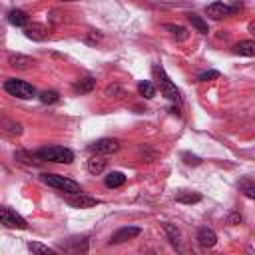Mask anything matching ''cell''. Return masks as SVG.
<instances>
[{
    "label": "cell",
    "mask_w": 255,
    "mask_h": 255,
    "mask_svg": "<svg viewBox=\"0 0 255 255\" xmlns=\"http://www.w3.org/2000/svg\"><path fill=\"white\" fill-rule=\"evenodd\" d=\"M42 184L58 190V191H64V193H80L82 188L78 182L70 180V178H64V176H58V174H42L40 176Z\"/></svg>",
    "instance_id": "cell-1"
},
{
    "label": "cell",
    "mask_w": 255,
    "mask_h": 255,
    "mask_svg": "<svg viewBox=\"0 0 255 255\" xmlns=\"http://www.w3.org/2000/svg\"><path fill=\"white\" fill-rule=\"evenodd\" d=\"M152 72H154V76H156V80H158L160 92H162L168 100H172V102H180V90H178V88H176V84L170 80V76L166 74V70H164L160 64H156Z\"/></svg>",
    "instance_id": "cell-2"
},
{
    "label": "cell",
    "mask_w": 255,
    "mask_h": 255,
    "mask_svg": "<svg viewBox=\"0 0 255 255\" xmlns=\"http://www.w3.org/2000/svg\"><path fill=\"white\" fill-rule=\"evenodd\" d=\"M38 158L44 162H52V164H72L74 162V152L62 146H52V148H44L38 152Z\"/></svg>",
    "instance_id": "cell-3"
},
{
    "label": "cell",
    "mask_w": 255,
    "mask_h": 255,
    "mask_svg": "<svg viewBox=\"0 0 255 255\" xmlns=\"http://www.w3.org/2000/svg\"><path fill=\"white\" fill-rule=\"evenodd\" d=\"M4 90L14 96V98H20V100H32L36 96V90L32 84L24 82V80H16V78H10L4 82Z\"/></svg>",
    "instance_id": "cell-4"
},
{
    "label": "cell",
    "mask_w": 255,
    "mask_h": 255,
    "mask_svg": "<svg viewBox=\"0 0 255 255\" xmlns=\"http://www.w3.org/2000/svg\"><path fill=\"white\" fill-rule=\"evenodd\" d=\"M241 2H233L231 6L229 4H223V2H213L205 8V14L211 18V20H221V18H227L231 14H235L237 10H241Z\"/></svg>",
    "instance_id": "cell-5"
},
{
    "label": "cell",
    "mask_w": 255,
    "mask_h": 255,
    "mask_svg": "<svg viewBox=\"0 0 255 255\" xmlns=\"http://www.w3.org/2000/svg\"><path fill=\"white\" fill-rule=\"evenodd\" d=\"M0 223L10 229H28V221L10 207H0Z\"/></svg>",
    "instance_id": "cell-6"
},
{
    "label": "cell",
    "mask_w": 255,
    "mask_h": 255,
    "mask_svg": "<svg viewBox=\"0 0 255 255\" xmlns=\"http://www.w3.org/2000/svg\"><path fill=\"white\" fill-rule=\"evenodd\" d=\"M66 201H68V205H72L76 209H88V207H96L98 203H102L98 197L84 195L82 191L80 193H66Z\"/></svg>",
    "instance_id": "cell-7"
},
{
    "label": "cell",
    "mask_w": 255,
    "mask_h": 255,
    "mask_svg": "<svg viewBox=\"0 0 255 255\" xmlns=\"http://www.w3.org/2000/svg\"><path fill=\"white\" fill-rule=\"evenodd\" d=\"M118 150H120V142L114 140V138H102V140H98V142H94L90 146V152L98 154V156H102V154H116Z\"/></svg>",
    "instance_id": "cell-8"
},
{
    "label": "cell",
    "mask_w": 255,
    "mask_h": 255,
    "mask_svg": "<svg viewBox=\"0 0 255 255\" xmlns=\"http://www.w3.org/2000/svg\"><path fill=\"white\" fill-rule=\"evenodd\" d=\"M195 239H197V243L201 247H213L217 243V233L211 227H199Z\"/></svg>",
    "instance_id": "cell-9"
},
{
    "label": "cell",
    "mask_w": 255,
    "mask_h": 255,
    "mask_svg": "<svg viewBox=\"0 0 255 255\" xmlns=\"http://www.w3.org/2000/svg\"><path fill=\"white\" fill-rule=\"evenodd\" d=\"M140 233H142L140 227H122V229H118V231L112 235V241H110V243H124V241H130V239L138 237Z\"/></svg>",
    "instance_id": "cell-10"
},
{
    "label": "cell",
    "mask_w": 255,
    "mask_h": 255,
    "mask_svg": "<svg viewBox=\"0 0 255 255\" xmlns=\"http://www.w3.org/2000/svg\"><path fill=\"white\" fill-rule=\"evenodd\" d=\"M8 22H10L12 26H16V28H26L28 22H30V16H28L24 10L14 8V10L8 12Z\"/></svg>",
    "instance_id": "cell-11"
},
{
    "label": "cell",
    "mask_w": 255,
    "mask_h": 255,
    "mask_svg": "<svg viewBox=\"0 0 255 255\" xmlns=\"http://www.w3.org/2000/svg\"><path fill=\"white\" fill-rule=\"evenodd\" d=\"M8 64H10L12 68H16V70H30V68L34 66V58L24 56V54H12V56L8 58Z\"/></svg>",
    "instance_id": "cell-12"
},
{
    "label": "cell",
    "mask_w": 255,
    "mask_h": 255,
    "mask_svg": "<svg viewBox=\"0 0 255 255\" xmlns=\"http://www.w3.org/2000/svg\"><path fill=\"white\" fill-rule=\"evenodd\" d=\"M24 34H26V38H30V40L42 42V40H46L48 30H46L42 24H32V26H26V28H24Z\"/></svg>",
    "instance_id": "cell-13"
},
{
    "label": "cell",
    "mask_w": 255,
    "mask_h": 255,
    "mask_svg": "<svg viewBox=\"0 0 255 255\" xmlns=\"http://www.w3.org/2000/svg\"><path fill=\"white\" fill-rule=\"evenodd\" d=\"M233 54H237V56H247V58L255 56V42H253V40H243V42L235 44V46H233Z\"/></svg>",
    "instance_id": "cell-14"
},
{
    "label": "cell",
    "mask_w": 255,
    "mask_h": 255,
    "mask_svg": "<svg viewBox=\"0 0 255 255\" xmlns=\"http://www.w3.org/2000/svg\"><path fill=\"white\" fill-rule=\"evenodd\" d=\"M106 166H108V162H106L104 158H100L98 154H96V156H92V158L88 160V172H90L92 176H100V174H104Z\"/></svg>",
    "instance_id": "cell-15"
},
{
    "label": "cell",
    "mask_w": 255,
    "mask_h": 255,
    "mask_svg": "<svg viewBox=\"0 0 255 255\" xmlns=\"http://www.w3.org/2000/svg\"><path fill=\"white\" fill-rule=\"evenodd\" d=\"M104 184H106V188H110V190H114V188H122V186L126 184V176H124L122 172H112V174H108V176H106Z\"/></svg>",
    "instance_id": "cell-16"
},
{
    "label": "cell",
    "mask_w": 255,
    "mask_h": 255,
    "mask_svg": "<svg viewBox=\"0 0 255 255\" xmlns=\"http://www.w3.org/2000/svg\"><path fill=\"white\" fill-rule=\"evenodd\" d=\"M176 201H178V203L191 205V203H199V201H201V195H199V193H191V191H182V193L176 195Z\"/></svg>",
    "instance_id": "cell-17"
},
{
    "label": "cell",
    "mask_w": 255,
    "mask_h": 255,
    "mask_svg": "<svg viewBox=\"0 0 255 255\" xmlns=\"http://www.w3.org/2000/svg\"><path fill=\"white\" fill-rule=\"evenodd\" d=\"M188 20H190V24H191L199 34H207V32H209L207 22H205L201 16H197V14H190V16H188Z\"/></svg>",
    "instance_id": "cell-18"
},
{
    "label": "cell",
    "mask_w": 255,
    "mask_h": 255,
    "mask_svg": "<svg viewBox=\"0 0 255 255\" xmlns=\"http://www.w3.org/2000/svg\"><path fill=\"white\" fill-rule=\"evenodd\" d=\"M138 92H140L146 100H152V98L156 96V86H154L152 82L144 80V82H140V84H138Z\"/></svg>",
    "instance_id": "cell-19"
},
{
    "label": "cell",
    "mask_w": 255,
    "mask_h": 255,
    "mask_svg": "<svg viewBox=\"0 0 255 255\" xmlns=\"http://www.w3.org/2000/svg\"><path fill=\"white\" fill-rule=\"evenodd\" d=\"M94 88H96V80H94V78H84V80H80V82L74 86V90L80 92V94H88V92H92Z\"/></svg>",
    "instance_id": "cell-20"
},
{
    "label": "cell",
    "mask_w": 255,
    "mask_h": 255,
    "mask_svg": "<svg viewBox=\"0 0 255 255\" xmlns=\"http://www.w3.org/2000/svg\"><path fill=\"white\" fill-rule=\"evenodd\" d=\"M38 98H40L42 104H56L60 100V94L56 90H44V92H40Z\"/></svg>",
    "instance_id": "cell-21"
},
{
    "label": "cell",
    "mask_w": 255,
    "mask_h": 255,
    "mask_svg": "<svg viewBox=\"0 0 255 255\" xmlns=\"http://www.w3.org/2000/svg\"><path fill=\"white\" fill-rule=\"evenodd\" d=\"M0 126H2V130L10 132L12 136H20V134H22V126H20V124H16V122H8V120H4Z\"/></svg>",
    "instance_id": "cell-22"
},
{
    "label": "cell",
    "mask_w": 255,
    "mask_h": 255,
    "mask_svg": "<svg viewBox=\"0 0 255 255\" xmlns=\"http://www.w3.org/2000/svg\"><path fill=\"white\" fill-rule=\"evenodd\" d=\"M239 188H241V191H243V195H245L247 199H253V197H255V186H253L251 180H243V182L239 184Z\"/></svg>",
    "instance_id": "cell-23"
},
{
    "label": "cell",
    "mask_w": 255,
    "mask_h": 255,
    "mask_svg": "<svg viewBox=\"0 0 255 255\" xmlns=\"http://www.w3.org/2000/svg\"><path fill=\"white\" fill-rule=\"evenodd\" d=\"M28 249H30L32 253H46V255H54V253H56L52 247H48V245H42V243H36V241L28 243Z\"/></svg>",
    "instance_id": "cell-24"
},
{
    "label": "cell",
    "mask_w": 255,
    "mask_h": 255,
    "mask_svg": "<svg viewBox=\"0 0 255 255\" xmlns=\"http://www.w3.org/2000/svg\"><path fill=\"white\" fill-rule=\"evenodd\" d=\"M164 229H166V233L170 235V241H172L174 245H180V229H178V227H174L172 223H166V225H164Z\"/></svg>",
    "instance_id": "cell-25"
},
{
    "label": "cell",
    "mask_w": 255,
    "mask_h": 255,
    "mask_svg": "<svg viewBox=\"0 0 255 255\" xmlns=\"http://www.w3.org/2000/svg\"><path fill=\"white\" fill-rule=\"evenodd\" d=\"M166 30H170L176 38H180V40H184V38H188V30L186 28H182V26H174V24H166Z\"/></svg>",
    "instance_id": "cell-26"
},
{
    "label": "cell",
    "mask_w": 255,
    "mask_h": 255,
    "mask_svg": "<svg viewBox=\"0 0 255 255\" xmlns=\"http://www.w3.org/2000/svg\"><path fill=\"white\" fill-rule=\"evenodd\" d=\"M215 78H219V72L217 70H209V72H203V74H199V82H207V80H215Z\"/></svg>",
    "instance_id": "cell-27"
},
{
    "label": "cell",
    "mask_w": 255,
    "mask_h": 255,
    "mask_svg": "<svg viewBox=\"0 0 255 255\" xmlns=\"http://www.w3.org/2000/svg\"><path fill=\"white\" fill-rule=\"evenodd\" d=\"M184 158H186V162H188V164H195V166L201 162L199 158H195V156H190V154H184Z\"/></svg>",
    "instance_id": "cell-28"
},
{
    "label": "cell",
    "mask_w": 255,
    "mask_h": 255,
    "mask_svg": "<svg viewBox=\"0 0 255 255\" xmlns=\"http://www.w3.org/2000/svg\"><path fill=\"white\" fill-rule=\"evenodd\" d=\"M227 221H229V223H231V225H237V223H239V221H241V215H239V213H231V215H229V219H227Z\"/></svg>",
    "instance_id": "cell-29"
},
{
    "label": "cell",
    "mask_w": 255,
    "mask_h": 255,
    "mask_svg": "<svg viewBox=\"0 0 255 255\" xmlns=\"http://www.w3.org/2000/svg\"><path fill=\"white\" fill-rule=\"evenodd\" d=\"M62 2H76V0H62Z\"/></svg>",
    "instance_id": "cell-30"
}]
</instances>
